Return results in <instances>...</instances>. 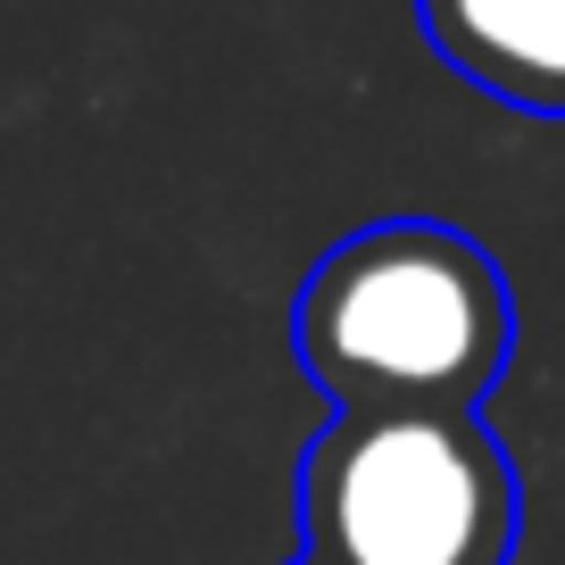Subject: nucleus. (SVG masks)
I'll return each instance as SVG.
<instances>
[{"label": "nucleus", "instance_id": "nucleus-1", "mask_svg": "<svg viewBox=\"0 0 565 565\" xmlns=\"http://www.w3.org/2000/svg\"><path fill=\"white\" fill-rule=\"evenodd\" d=\"M291 350L333 407H482L515 358L508 266L441 216H374L300 275Z\"/></svg>", "mask_w": 565, "mask_h": 565}, {"label": "nucleus", "instance_id": "nucleus-2", "mask_svg": "<svg viewBox=\"0 0 565 565\" xmlns=\"http://www.w3.org/2000/svg\"><path fill=\"white\" fill-rule=\"evenodd\" d=\"M524 482L482 407H333L300 458L308 565H515Z\"/></svg>", "mask_w": 565, "mask_h": 565}, {"label": "nucleus", "instance_id": "nucleus-3", "mask_svg": "<svg viewBox=\"0 0 565 565\" xmlns=\"http://www.w3.org/2000/svg\"><path fill=\"white\" fill-rule=\"evenodd\" d=\"M424 42L491 100L565 117V0H416Z\"/></svg>", "mask_w": 565, "mask_h": 565}, {"label": "nucleus", "instance_id": "nucleus-4", "mask_svg": "<svg viewBox=\"0 0 565 565\" xmlns=\"http://www.w3.org/2000/svg\"><path fill=\"white\" fill-rule=\"evenodd\" d=\"M300 565H308V557H300Z\"/></svg>", "mask_w": 565, "mask_h": 565}]
</instances>
